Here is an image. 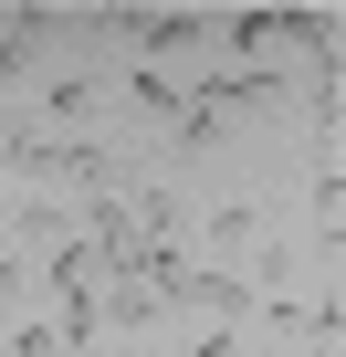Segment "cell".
<instances>
[{"label":"cell","mask_w":346,"mask_h":357,"mask_svg":"<svg viewBox=\"0 0 346 357\" xmlns=\"http://www.w3.org/2000/svg\"><path fill=\"white\" fill-rule=\"evenodd\" d=\"M105 315H116V326H147V315H157V294H147V284H116V305H105Z\"/></svg>","instance_id":"obj_1"},{"label":"cell","mask_w":346,"mask_h":357,"mask_svg":"<svg viewBox=\"0 0 346 357\" xmlns=\"http://www.w3.org/2000/svg\"><path fill=\"white\" fill-rule=\"evenodd\" d=\"M11 357H63V336H53V326H32V336L11 347Z\"/></svg>","instance_id":"obj_2"},{"label":"cell","mask_w":346,"mask_h":357,"mask_svg":"<svg viewBox=\"0 0 346 357\" xmlns=\"http://www.w3.org/2000/svg\"><path fill=\"white\" fill-rule=\"evenodd\" d=\"M11 305H22V263L0 252V315H11Z\"/></svg>","instance_id":"obj_3"}]
</instances>
